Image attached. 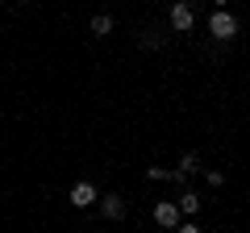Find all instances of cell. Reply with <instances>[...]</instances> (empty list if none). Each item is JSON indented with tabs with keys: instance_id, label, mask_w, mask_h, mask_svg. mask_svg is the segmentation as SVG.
<instances>
[{
	"instance_id": "13",
	"label": "cell",
	"mask_w": 250,
	"mask_h": 233,
	"mask_svg": "<svg viewBox=\"0 0 250 233\" xmlns=\"http://www.w3.org/2000/svg\"><path fill=\"white\" fill-rule=\"evenodd\" d=\"M0 4H4V0H0Z\"/></svg>"
},
{
	"instance_id": "12",
	"label": "cell",
	"mask_w": 250,
	"mask_h": 233,
	"mask_svg": "<svg viewBox=\"0 0 250 233\" xmlns=\"http://www.w3.org/2000/svg\"><path fill=\"white\" fill-rule=\"evenodd\" d=\"M213 4H217V9H229V0H213Z\"/></svg>"
},
{
	"instance_id": "7",
	"label": "cell",
	"mask_w": 250,
	"mask_h": 233,
	"mask_svg": "<svg viewBox=\"0 0 250 233\" xmlns=\"http://www.w3.org/2000/svg\"><path fill=\"white\" fill-rule=\"evenodd\" d=\"M179 175H184V179H188V175H196V171H205V167H200V154H192V150H188L184 154V158H179Z\"/></svg>"
},
{
	"instance_id": "9",
	"label": "cell",
	"mask_w": 250,
	"mask_h": 233,
	"mask_svg": "<svg viewBox=\"0 0 250 233\" xmlns=\"http://www.w3.org/2000/svg\"><path fill=\"white\" fill-rule=\"evenodd\" d=\"M138 42H142L146 50H163V42H167V38H163V34H146V38H138Z\"/></svg>"
},
{
	"instance_id": "1",
	"label": "cell",
	"mask_w": 250,
	"mask_h": 233,
	"mask_svg": "<svg viewBox=\"0 0 250 233\" xmlns=\"http://www.w3.org/2000/svg\"><path fill=\"white\" fill-rule=\"evenodd\" d=\"M208 34H213L217 42H229V38L238 34V17H233V13H225V9H217L213 17H208Z\"/></svg>"
},
{
	"instance_id": "2",
	"label": "cell",
	"mask_w": 250,
	"mask_h": 233,
	"mask_svg": "<svg viewBox=\"0 0 250 233\" xmlns=\"http://www.w3.org/2000/svg\"><path fill=\"white\" fill-rule=\"evenodd\" d=\"M171 29H175V34H188V29L196 25V9H192V4H188V0H175V4H171Z\"/></svg>"
},
{
	"instance_id": "8",
	"label": "cell",
	"mask_w": 250,
	"mask_h": 233,
	"mask_svg": "<svg viewBox=\"0 0 250 233\" xmlns=\"http://www.w3.org/2000/svg\"><path fill=\"white\" fill-rule=\"evenodd\" d=\"M92 34L108 38V34H113V17H108V13H96V17H92Z\"/></svg>"
},
{
	"instance_id": "4",
	"label": "cell",
	"mask_w": 250,
	"mask_h": 233,
	"mask_svg": "<svg viewBox=\"0 0 250 233\" xmlns=\"http://www.w3.org/2000/svg\"><path fill=\"white\" fill-rule=\"evenodd\" d=\"M96 208H100V216H104V221H125V200L117 196V192L100 196V200H96Z\"/></svg>"
},
{
	"instance_id": "3",
	"label": "cell",
	"mask_w": 250,
	"mask_h": 233,
	"mask_svg": "<svg viewBox=\"0 0 250 233\" xmlns=\"http://www.w3.org/2000/svg\"><path fill=\"white\" fill-rule=\"evenodd\" d=\"M179 221H184V213H179L175 200H159V204H154V225H159V229H175Z\"/></svg>"
},
{
	"instance_id": "6",
	"label": "cell",
	"mask_w": 250,
	"mask_h": 233,
	"mask_svg": "<svg viewBox=\"0 0 250 233\" xmlns=\"http://www.w3.org/2000/svg\"><path fill=\"white\" fill-rule=\"evenodd\" d=\"M175 204H179V213H184V216H196L200 213V196H196V192H179V200H175Z\"/></svg>"
},
{
	"instance_id": "5",
	"label": "cell",
	"mask_w": 250,
	"mask_h": 233,
	"mask_svg": "<svg viewBox=\"0 0 250 233\" xmlns=\"http://www.w3.org/2000/svg\"><path fill=\"white\" fill-rule=\"evenodd\" d=\"M96 200H100V192L92 188L88 179H80V183H75V188H71V204H75V208H92V204H96Z\"/></svg>"
},
{
	"instance_id": "11",
	"label": "cell",
	"mask_w": 250,
	"mask_h": 233,
	"mask_svg": "<svg viewBox=\"0 0 250 233\" xmlns=\"http://www.w3.org/2000/svg\"><path fill=\"white\" fill-rule=\"evenodd\" d=\"M175 233H200V225H196V221H179Z\"/></svg>"
},
{
	"instance_id": "10",
	"label": "cell",
	"mask_w": 250,
	"mask_h": 233,
	"mask_svg": "<svg viewBox=\"0 0 250 233\" xmlns=\"http://www.w3.org/2000/svg\"><path fill=\"white\" fill-rule=\"evenodd\" d=\"M205 179H208V188H221L225 175H221V171H208V167H205Z\"/></svg>"
}]
</instances>
